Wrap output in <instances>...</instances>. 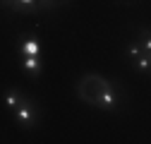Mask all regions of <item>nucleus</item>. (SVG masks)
Listing matches in <instances>:
<instances>
[{
  "instance_id": "nucleus-5",
  "label": "nucleus",
  "mask_w": 151,
  "mask_h": 144,
  "mask_svg": "<svg viewBox=\"0 0 151 144\" xmlns=\"http://www.w3.org/2000/svg\"><path fill=\"white\" fill-rule=\"evenodd\" d=\"M19 101H22V94H19V91H12V89H10L7 96H5V103H7V108H10L12 113H14V108L19 106Z\"/></svg>"
},
{
  "instance_id": "nucleus-1",
  "label": "nucleus",
  "mask_w": 151,
  "mask_h": 144,
  "mask_svg": "<svg viewBox=\"0 0 151 144\" xmlns=\"http://www.w3.org/2000/svg\"><path fill=\"white\" fill-rule=\"evenodd\" d=\"M77 96L96 108H115V94L108 79H103L101 75H84L77 82Z\"/></svg>"
},
{
  "instance_id": "nucleus-3",
  "label": "nucleus",
  "mask_w": 151,
  "mask_h": 144,
  "mask_svg": "<svg viewBox=\"0 0 151 144\" xmlns=\"http://www.w3.org/2000/svg\"><path fill=\"white\" fill-rule=\"evenodd\" d=\"M3 3L7 7H12L14 12H24V14L36 12V10L41 7V0H3Z\"/></svg>"
},
{
  "instance_id": "nucleus-4",
  "label": "nucleus",
  "mask_w": 151,
  "mask_h": 144,
  "mask_svg": "<svg viewBox=\"0 0 151 144\" xmlns=\"http://www.w3.org/2000/svg\"><path fill=\"white\" fill-rule=\"evenodd\" d=\"M24 67L29 75H39L41 72V63H39V55H27L24 58Z\"/></svg>"
},
{
  "instance_id": "nucleus-6",
  "label": "nucleus",
  "mask_w": 151,
  "mask_h": 144,
  "mask_svg": "<svg viewBox=\"0 0 151 144\" xmlns=\"http://www.w3.org/2000/svg\"><path fill=\"white\" fill-rule=\"evenodd\" d=\"M22 50H24V55H39V41L36 39H27L22 43Z\"/></svg>"
},
{
  "instance_id": "nucleus-2",
  "label": "nucleus",
  "mask_w": 151,
  "mask_h": 144,
  "mask_svg": "<svg viewBox=\"0 0 151 144\" xmlns=\"http://www.w3.org/2000/svg\"><path fill=\"white\" fill-rule=\"evenodd\" d=\"M14 120L19 125H24V127H31V125H36V108L27 99H22L19 106L14 108Z\"/></svg>"
},
{
  "instance_id": "nucleus-8",
  "label": "nucleus",
  "mask_w": 151,
  "mask_h": 144,
  "mask_svg": "<svg viewBox=\"0 0 151 144\" xmlns=\"http://www.w3.org/2000/svg\"><path fill=\"white\" fill-rule=\"evenodd\" d=\"M142 36V39H139V43H142V48L149 53V55H151V31H142L139 34Z\"/></svg>"
},
{
  "instance_id": "nucleus-7",
  "label": "nucleus",
  "mask_w": 151,
  "mask_h": 144,
  "mask_svg": "<svg viewBox=\"0 0 151 144\" xmlns=\"http://www.w3.org/2000/svg\"><path fill=\"white\" fill-rule=\"evenodd\" d=\"M67 3H70V0H41V7L43 10H55V7H63Z\"/></svg>"
}]
</instances>
